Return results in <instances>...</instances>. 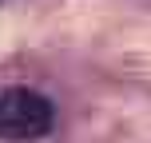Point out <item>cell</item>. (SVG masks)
I'll return each mask as SVG.
<instances>
[{
    "instance_id": "obj_1",
    "label": "cell",
    "mask_w": 151,
    "mask_h": 143,
    "mask_svg": "<svg viewBox=\"0 0 151 143\" xmlns=\"http://www.w3.org/2000/svg\"><path fill=\"white\" fill-rule=\"evenodd\" d=\"M56 123V107L48 96L28 88H8L0 96V135L4 139H40Z\"/></svg>"
}]
</instances>
